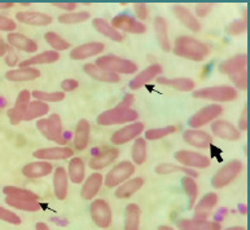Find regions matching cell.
Masks as SVG:
<instances>
[{
    "instance_id": "26",
    "label": "cell",
    "mask_w": 250,
    "mask_h": 230,
    "mask_svg": "<svg viewBox=\"0 0 250 230\" xmlns=\"http://www.w3.org/2000/svg\"><path fill=\"white\" fill-rule=\"evenodd\" d=\"M53 170L55 168H53V166L49 162L37 160V162H31V163L25 164L21 172L27 178H41L52 173Z\"/></svg>"
},
{
    "instance_id": "32",
    "label": "cell",
    "mask_w": 250,
    "mask_h": 230,
    "mask_svg": "<svg viewBox=\"0 0 250 230\" xmlns=\"http://www.w3.org/2000/svg\"><path fill=\"white\" fill-rule=\"evenodd\" d=\"M91 134L90 122L87 119H81L75 127L74 132V148L79 152H82L88 146Z\"/></svg>"
},
{
    "instance_id": "57",
    "label": "cell",
    "mask_w": 250,
    "mask_h": 230,
    "mask_svg": "<svg viewBox=\"0 0 250 230\" xmlns=\"http://www.w3.org/2000/svg\"><path fill=\"white\" fill-rule=\"evenodd\" d=\"M237 130L240 132H245L248 130V108H244L243 112H241V115L239 118V124H237Z\"/></svg>"
},
{
    "instance_id": "6",
    "label": "cell",
    "mask_w": 250,
    "mask_h": 230,
    "mask_svg": "<svg viewBox=\"0 0 250 230\" xmlns=\"http://www.w3.org/2000/svg\"><path fill=\"white\" fill-rule=\"evenodd\" d=\"M138 112H135L132 109L128 110H122V109H109L101 113L97 116L96 122L99 126L110 127L116 124H125V123H134L138 119Z\"/></svg>"
},
{
    "instance_id": "42",
    "label": "cell",
    "mask_w": 250,
    "mask_h": 230,
    "mask_svg": "<svg viewBox=\"0 0 250 230\" xmlns=\"http://www.w3.org/2000/svg\"><path fill=\"white\" fill-rule=\"evenodd\" d=\"M49 113V106L48 104L45 102H42V101L34 100L31 101L29 108L26 110V114L23 116V120L26 122H30V120H34V119H41L42 116H44Z\"/></svg>"
},
{
    "instance_id": "62",
    "label": "cell",
    "mask_w": 250,
    "mask_h": 230,
    "mask_svg": "<svg viewBox=\"0 0 250 230\" xmlns=\"http://www.w3.org/2000/svg\"><path fill=\"white\" fill-rule=\"evenodd\" d=\"M15 5L13 3H0V9H8V8H12Z\"/></svg>"
},
{
    "instance_id": "17",
    "label": "cell",
    "mask_w": 250,
    "mask_h": 230,
    "mask_svg": "<svg viewBox=\"0 0 250 230\" xmlns=\"http://www.w3.org/2000/svg\"><path fill=\"white\" fill-rule=\"evenodd\" d=\"M16 19L29 26H49L53 22L52 16L37 11H23L16 13Z\"/></svg>"
},
{
    "instance_id": "7",
    "label": "cell",
    "mask_w": 250,
    "mask_h": 230,
    "mask_svg": "<svg viewBox=\"0 0 250 230\" xmlns=\"http://www.w3.org/2000/svg\"><path fill=\"white\" fill-rule=\"evenodd\" d=\"M136 171L135 164L130 160H122L116 164L104 177V185L109 189L118 188L121 184H124L128 178L132 177V174Z\"/></svg>"
},
{
    "instance_id": "22",
    "label": "cell",
    "mask_w": 250,
    "mask_h": 230,
    "mask_svg": "<svg viewBox=\"0 0 250 230\" xmlns=\"http://www.w3.org/2000/svg\"><path fill=\"white\" fill-rule=\"evenodd\" d=\"M104 185V176L99 172L90 174L88 177L83 182L82 189H81V197L84 201H94L99 192H100L101 186Z\"/></svg>"
},
{
    "instance_id": "54",
    "label": "cell",
    "mask_w": 250,
    "mask_h": 230,
    "mask_svg": "<svg viewBox=\"0 0 250 230\" xmlns=\"http://www.w3.org/2000/svg\"><path fill=\"white\" fill-rule=\"evenodd\" d=\"M134 11L135 15L140 19V22L144 19H148V7L144 3H135L134 4Z\"/></svg>"
},
{
    "instance_id": "15",
    "label": "cell",
    "mask_w": 250,
    "mask_h": 230,
    "mask_svg": "<svg viewBox=\"0 0 250 230\" xmlns=\"http://www.w3.org/2000/svg\"><path fill=\"white\" fill-rule=\"evenodd\" d=\"M162 73H164V69H162L161 65H158V63L149 65V66L146 67L144 70L140 71L138 75H135L134 78L131 79V82L128 83V87H130L131 91H138L146 84L161 77Z\"/></svg>"
},
{
    "instance_id": "4",
    "label": "cell",
    "mask_w": 250,
    "mask_h": 230,
    "mask_svg": "<svg viewBox=\"0 0 250 230\" xmlns=\"http://www.w3.org/2000/svg\"><path fill=\"white\" fill-rule=\"evenodd\" d=\"M37 128L43 134V137L49 141L57 142L63 146L66 144V140L63 138L62 134V120L59 114L49 115L48 118L38 119Z\"/></svg>"
},
{
    "instance_id": "61",
    "label": "cell",
    "mask_w": 250,
    "mask_h": 230,
    "mask_svg": "<svg viewBox=\"0 0 250 230\" xmlns=\"http://www.w3.org/2000/svg\"><path fill=\"white\" fill-rule=\"evenodd\" d=\"M35 230H51L49 227L45 223H37L35 225Z\"/></svg>"
},
{
    "instance_id": "25",
    "label": "cell",
    "mask_w": 250,
    "mask_h": 230,
    "mask_svg": "<svg viewBox=\"0 0 250 230\" xmlns=\"http://www.w3.org/2000/svg\"><path fill=\"white\" fill-rule=\"evenodd\" d=\"M7 41L11 48L19 49L21 52L35 53L38 51L37 41L21 33H9L7 35Z\"/></svg>"
},
{
    "instance_id": "8",
    "label": "cell",
    "mask_w": 250,
    "mask_h": 230,
    "mask_svg": "<svg viewBox=\"0 0 250 230\" xmlns=\"http://www.w3.org/2000/svg\"><path fill=\"white\" fill-rule=\"evenodd\" d=\"M223 113V108L219 104H213L205 108L200 109L198 112L194 113L189 119H188V126L192 130H200L201 127H205L209 123H213L217 120L218 116H220Z\"/></svg>"
},
{
    "instance_id": "45",
    "label": "cell",
    "mask_w": 250,
    "mask_h": 230,
    "mask_svg": "<svg viewBox=\"0 0 250 230\" xmlns=\"http://www.w3.org/2000/svg\"><path fill=\"white\" fill-rule=\"evenodd\" d=\"M44 40L47 41V44L52 47V51L60 52V51H67L70 49L71 44L67 40H65L62 37H60L57 33L53 31H47L44 34Z\"/></svg>"
},
{
    "instance_id": "1",
    "label": "cell",
    "mask_w": 250,
    "mask_h": 230,
    "mask_svg": "<svg viewBox=\"0 0 250 230\" xmlns=\"http://www.w3.org/2000/svg\"><path fill=\"white\" fill-rule=\"evenodd\" d=\"M172 53L182 58L201 62L210 56V47L193 37L182 35L174 41Z\"/></svg>"
},
{
    "instance_id": "58",
    "label": "cell",
    "mask_w": 250,
    "mask_h": 230,
    "mask_svg": "<svg viewBox=\"0 0 250 230\" xmlns=\"http://www.w3.org/2000/svg\"><path fill=\"white\" fill-rule=\"evenodd\" d=\"M52 5L56 8H60L62 11H66L67 13L74 12V9L77 8V3H70V1H67V3H52Z\"/></svg>"
},
{
    "instance_id": "53",
    "label": "cell",
    "mask_w": 250,
    "mask_h": 230,
    "mask_svg": "<svg viewBox=\"0 0 250 230\" xmlns=\"http://www.w3.org/2000/svg\"><path fill=\"white\" fill-rule=\"evenodd\" d=\"M214 8L213 3H200L196 5V17L197 19H204L206 16L210 15V12Z\"/></svg>"
},
{
    "instance_id": "38",
    "label": "cell",
    "mask_w": 250,
    "mask_h": 230,
    "mask_svg": "<svg viewBox=\"0 0 250 230\" xmlns=\"http://www.w3.org/2000/svg\"><path fill=\"white\" fill-rule=\"evenodd\" d=\"M142 210L136 203H130L125 210V230H139Z\"/></svg>"
},
{
    "instance_id": "44",
    "label": "cell",
    "mask_w": 250,
    "mask_h": 230,
    "mask_svg": "<svg viewBox=\"0 0 250 230\" xmlns=\"http://www.w3.org/2000/svg\"><path fill=\"white\" fill-rule=\"evenodd\" d=\"M3 193L5 197L16 198V199H29V201H39L41 198L31 190L17 188V186H4Z\"/></svg>"
},
{
    "instance_id": "29",
    "label": "cell",
    "mask_w": 250,
    "mask_h": 230,
    "mask_svg": "<svg viewBox=\"0 0 250 230\" xmlns=\"http://www.w3.org/2000/svg\"><path fill=\"white\" fill-rule=\"evenodd\" d=\"M41 75V70L35 67H19V69L8 70L4 77L8 82H31L39 78Z\"/></svg>"
},
{
    "instance_id": "5",
    "label": "cell",
    "mask_w": 250,
    "mask_h": 230,
    "mask_svg": "<svg viewBox=\"0 0 250 230\" xmlns=\"http://www.w3.org/2000/svg\"><path fill=\"white\" fill-rule=\"evenodd\" d=\"M244 170V164L241 160L233 159L226 163L223 167H220L211 178V186L214 189H223L228 186L231 182L236 180Z\"/></svg>"
},
{
    "instance_id": "14",
    "label": "cell",
    "mask_w": 250,
    "mask_h": 230,
    "mask_svg": "<svg viewBox=\"0 0 250 230\" xmlns=\"http://www.w3.org/2000/svg\"><path fill=\"white\" fill-rule=\"evenodd\" d=\"M211 132L215 137L226 141H239L241 138V132L237 130V127L224 119H217L211 123Z\"/></svg>"
},
{
    "instance_id": "3",
    "label": "cell",
    "mask_w": 250,
    "mask_h": 230,
    "mask_svg": "<svg viewBox=\"0 0 250 230\" xmlns=\"http://www.w3.org/2000/svg\"><path fill=\"white\" fill-rule=\"evenodd\" d=\"M95 65L103 69V70L109 71V73H113V74L117 75H132L138 71V65L134 61L114 56V55H106V56L97 57Z\"/></svg>"
},
{
    "instance_id": "9",
    "label": "cell",
    "mask_w": 250,
    "mask_h": 230,
    "mask_svg": "<svg viewBox=\"0 0 250 230\" xmlns=\"http://www.w3.org/2000/svg\"><path fill=\"white\" fill-rule=\"evenodd\" d=\"M90 215L95 225L101 228V229H106L112 225V210H110L108 202L104 201V199H95V201L91 202Z\"/></svg>"
},
{
    "instance_id": "16",
    "label": "cell",
    "mask_w": 250,
    "mask_h": 230,
    "mask_svg": "<svg viewBox=\"0 0 250 230\" xmlns=\"http://www.w3.org/2000/svg\"><path fill=\"white\" fill-rule=\"evenodd\" d=\"M34 158H37L38 160H63L69 159L74 156V152L71 148H66V146H55V148H43L38 149L33 153Z\"/></svg>"
},
{
    "instance_id": "35",
    "label": "cell",
    "mask_w": 250,
    "mask_h": 230,
    "mask_svg": "<svg viewBox=\"0 0 250 230\" xmlns=\"http://www.w3.org/2000/svg\"><path fill=\"white\" fill-rule=\"evenodd\" d=\"M83 71L86 73L91 79L97 80L101 83H118L120 82V75L113 74L109 71H105L96 66L95 63H86L83 66Z\"/></svg>"
},
{
    "instance_id": "55",
    "label": "cell",
    "mask_w": 250,
    "mask_h": 230,
    "mask_svg": "<svg viewBox=\"0 0 250 230\" xmlns=\"http://www.w3.org/2000/svg\"><path fill=\"white\" fill-rule=\"evenodd\" d=\"M79 87V82L77 79H63L61 82V88H62V92H73Z\"/></svg>"
},
{
    "instance_id": "30",
    "label": "cell",
    "mask_w": 250,
    "mask_h": 230,
    "mask_svg": "<svg viewBox=\"0 0 250 230\" xmlns=\"http://www.w3.org/2000/svg\"><path fill=\"white\" fill-rule=\"evenodd\" d=\"M153 29L161 49L164 52H170L171 51V43H170V39H168L167 21L162 16H156L153 19Z\"/></svg>"
},
{
    "instance_id": "20",
    "label": "cell",
    "mask_w": 250,
    "mask_h": 230,
    "mask_svg": "<svg viewBox=\"0 0 250 230\" xmlns=\"http://www.w3.org/2000/svg\"><path fill=\"white\" fill-rule=\"evenodd\" d=\"M245 69H248V56L245 53L229 57L223 62H220V65L218 66V71L220 74L228 75V77L237 74V73L245 70Z\"/></svg>"
},
{
    "instance_id": "19",
    "label": "cell",
    "mask_w": 250,
    "mask_h": 230,
    "mask_svg": "<svg viewBox=\"0 0 250 230\" xmlns=\"http://www.w3.org/2000/svg\"><path fill=\"white\" fill-rule=\"evenodd\" d=\"M105 44L101 41H90V43H84L78 47L71 49L70 58L74 61H81V59H87L90 57L97 56L100 53L104 52Z\"/></svg>"
},
{
    "instance_id": "11",
    "label": "cell",
    "mask_w": 250,
    "mask_h": 230,
    "mask_svg": "<svg viewBox=\"0 0 250 230\" xmlns=\"http://www.w3.org/2000/svg\"><path fill=\"white\" fill-rule=\"evenodd\" d=\"M176 162H179L183 167L205 170L210 166V159L204 154L192 150H178L174 154Z\"/></svg>"
},
{
    "instance_id": "47",
    "label": "cell",
    "mask_w": 250,
    "mask_h": 230,
    "mask_svg": "<svg viewBox=\"0 0 250 230\" xmlns=\"http://www.w3.org/2000/svg\"><path fill=\"white\" fill-rule=\"evenodd\" d=\"M248 30V19L247 13H245V9H244L243 19H235L233 22H231L229 25L224 27V31L229 37H239V35H243V34L247 33Z\"/></svg>"
},
{
    "instance_id": "43",
    "label": "cell",
    "mask_w": 250,
    "mask_h": 230,
    "mask_svg": "<svg viewBox=\"0 0 250 230\" xmlns=\"http://www.w3.org/2000/svg\"><path fill=\"white\" fill-rule=\"evenodd\" d=\"M5 203L11 207L26 212H38L42 210L39 201H29V199H16V198L5 197Z\"/></svg>"
},
{
    "instance_id": "39",
    "label": "cell",
    "mask_w": 250,
    "mask_h": 230,
    "mask_svg": "<svg viewBox=\"0 0 250 230\" xmlns=\"http://www.w3.org/2000/svg\"><path fill=\"white\" fill-rule=\"evenodd\" d=\"M146 155H148V146L146 140L144 137H138L135 140L132 148H131V158L135 166H142L146 163Z\"/></svg>"
},
{
    "instance_id": "18",
    "label": "cell",
    "mask_w": 250,
    "mask_h": 230,
    "mask_svg": "<svg viewBox=\"0 0 250 230\" xmlns=\"http://www.w3.org/2000/svg\"><path fill=\"white\" fill-rule=\"evenodd\" d=\"M172 15L175 16L176 19H179V22L183 25L184 27H187L192 33H198L201 31V22L198 21V19L184 5H172L171 7Z\"/></svg>"
},
{
    "instance_id": "13",
    "label": "cell",
    "mask_w": 250,
    "mask_h": 230,
    "mask_svg": "<svg viewBox=\"0 0 250 230\" xmlns=\"http://www.w3.org/2000/svg\"><path fill=\"white\" fill-rule=\"evenodd\" d=\"M110 25L118 31L121 30V31H125V33L135 34V35H142L146 31V26L144 23L128 15H118L116 17H113Z\"/></svg>"
},
{
    "instance_id": "31",
    "label": "cell",
    "mask_w": 250,
    "mask_h": 230,
    "mask_svg": "<svg viewBox=\"0 0 250 230\" xmlns=\"http://www.w3.org/2000/svg\"><path fill=\"white\" fill-rule=\"evenodd\" d=\"M144 178L143 177H134L128 178L124 184H121L114 192L117 199H127V198L132 197L134 194H136L139 190L144 186Z\"/></svg>"
},
{
    "instance_id": "28",
    "label": "cell",
    "mask_w": 250,
    "mask_h": 230,
    "mask_svg": "<svg viewBox=\"0 0 250 230\" xmlns=\"http://www.w3.org/2000/svg\"><path fill=\"white\" fill-rule=\"evenodd\" d=\"M67 188H69V177L66 170L63 167H56L53 171V192H55V197L59 201L66 199Z\"/></svg>"
},
{
    "instance_id": "12",
    "label": "cell",
    "mask_w": 250,
    "mask_h": 230,
    "mask_svg": "<svg viewBox=\"0 0 250 230\" xmlns=\"http://www.w3.org/2000/svg\"><path fill=\"white\" fill-rule=\"evenodd\" d=\"M146 127L142 122H134L122 127L121 130L116 131L110 137V142L114 145H124L127 142L136 140L144 132Z\"/></svg>"
},
{
    "instance_id": "34",
    "label": "cell",
    "mask_w": 250,
    "mask_h": 230,
    "mask_svg": "<svg viewBox=\"0 0 250 230\" xmlns=\"http://www.w3.org/2000/svg\"><path fill=\"white\" fill-rule=\"evenodd\" d=\"M66 172L67 177L73 184H75V185L83 184V181L86 180V166H84L82 158L73 156L69 162Z\"/></svg>"
},
{
    "instance_id": "51",
    "label": "cell",
    "mask_w": 250,
    "mask_h": 230,
    "mask_svg": "<svg viewBox=\"0 0 250 230\" xmlns=\"http://www.w3.org/2000/svg\"><path fill=\"white\" fill-rule=\"evenodd\" d=\"M232 83L235 84L236 89L239 91H247L248 89V69L240 71L237 74H233L229 77Z\"/></svg>"
},
{
    "instance_id": "21",
    "label": "cell",
    "mask_w": 250,
    "mask_h": 230,
    "mask_svg": "<svg viewBox=\"0 0 250 230\" xmlns=\"http://www.w3.org/2000/svg\"><path fill=\"white\" fill-rule=\"evenodd\" d=\"M183 141L189 146L197 149H208L213 144L211 134L201 130H186L183 132Z\"/></svg>"
},
{
    "instance_id": "23",
    "label": "cell",
    "mask_w": 250,
    "mask_h": 230,
    "mask_svg": "<svg viewBox=\"0 0 250 230\" xmlns=\"http://www.w3.org/2000/svg\"><path fill=\"white\" fill-rule=\"evenodd\" d=\"M118 155H120V150L117 148L105 149V150H103V152H100L99 154L91 158L90 162H88V166L94 171H100V170H104L112 163H114Z\"/></svg>"
},
{
    "instance_id": "60",
    "label": "cell",
    "mask_w": 250,
    "mask_h": 230,
    "mask_svg": "<svg viewBox=\"0 0 250 230\" xmlns=\"http://www.w3.org/2000/svg\"><path fill=\"white\" fill-rule=\"evenodd\" d=\"M8 48H9V45H8V43L4 41V39L1 38V35H0V57H4L7 55Z\"/></svg>"
},
{
    "instance_id": "40",
    "label": "cell",
    "mask_w": 250,
    "mask_h": 230,
    "mask_svg": "<svg viewBox=\"0 0 250 230\" xmlns=\"http://www.w3.org/2000/svg\"><path fill=\"white\" fill-rule=\"evenodd\" d=\"M182 186H183L184 193L187 194L188 197V208L193 210L194 204L197 203L198 197V185L196 180L189 176H184L182 178Z\"/></svg>"
},
{
    "instance_id": "48",
    "label": "cell",
    "mask_w": 250,
    "mask_h": 230,
    "mask_svg": "<svg viewBox=\"0 0 250 230\" xmlns=\"http://www.w3.org/2000/svg\"><path fill=\"white\" fill-rule=\"evenodd\" d=\"M178 128L175 126H166L161 127V128H150L146 131V140L148 141H157V140H162V138L167 137L170 134H175Z\"/></svg>"
},
{
    "instance_id": "50",
    "label": "cell",
    "mask_w": 250,
    "mask_h": 230,
    "mask_svg": "<svg viewBox=\"0 0 250 230\" xmlns=\"http://www.w3.org/2000/svg\"><path fill=\"white\" fill-rule=\"evenodd\" d=\"M0 220L4 223L11 224V225H21L22 224V220L17 213L4 207H0Z\"/></svg>"
},
{
    "instance_id": "56",
    "label": "cell",
    "mask_w": 250,
    "mask_h": 230,
    "mask_svg": "<svg viewBox=\"0 0 250 230\" xmlns=\"http://www.w3.org/2000/svg\"><path fill=\"white\" fill-rule=\"evenodd\" d=\"M135 102V97L134 95H131V93H127V95H125V97L121 100V102L118 105H117L116 108L117 109H122V110H128V109H131V106L134 105Z\"/></svg>"
},
{
    "instance_id": "49",
    "label": "cell",
    "mask_w": 250,
    "mask_h": 230,
    "mask_svg": "<svg viewBox=\"0 0 250 230\" xmlns=\"http://www.w3.org/2000/svg\"><path fill=\"white\" fill-rule=\"evenodd\" d=\"M31 97L42 102H61L65 100V93L57 91V92H45V91H33Z\"/></svg>"
},
{
    "instance_id": "37",
    "label": "cell",
    "mask_w": 250,
    "mask_h": 230,
    "mask_svg": "<svg viewBox=\"0 0 250 230\" xmlns=\"http://www.w3.org/2000/svg\"><path fill=\"white\" fill-rule=\"evenodd\" d=\"M92 26H94V29L96 30L97 33L101 34V35H104L105 38H108L110 40L117 41V43L124 41V35H122L118 30L114 29V27L110 25V22H108L106 19H94V21H92Z\"/></svg>"
},
{
    "instance_id": "36",
    "label": "cell",
    "mask_w": 250,
    "mask_h": 230,
    "mask_svg": "<svg viewBox=\"0 0 250 230\" xmlns=\"http://www.w3.org/2000/svg\"><path fill=\"white\" fill-rule=\"evenodd\" d=\"M60 59V53L56 51H44V52L35 55V56L30 57L21 61L19 63L20 67H33V65H49V63L56 62Z\"/></svg>"
},
{
    "instance_id": "27",
    "label": "cell",
    "mask_w": 250,
    "mask_h": 230,
    "mask_svg": "<svg viewBox=\"0 0 250 230\" xmlns=\"http://www.w3.org/2000/svg\"><path fill=\"white\" fill-rule=\"evenodd\" d=\"M179 230H222V225L218 221L196 219H180L176 223Z\"/></svg>"
},
{
    "instance_id": "46",
    "label": "cell",
    "mask_w": 250,
    "mask_h": 230,
    "mask_svg": "<svg viewBox=\"0 0 250 230\" xmlns=\"http://www.w3.org/2000/svg\"><path fill=\"white\" fill-rule=\"evenodd\" d=\"M91 15L86 11L81 12H69V13H62L59 16V22L63 25H77V23H82L87 19H90Z\"/></svg>"
},
{
    "instance_id": "10",
    "label": "cell",
    "mask_w": 250,
    "mask_h": 230,
    "mask_svg": "<svg viewBox=\"0 0 250 230\" xmlns=\"http://www.w3.org/2000/svg\"><path fill=\"white\" fill-rule=\"evenodd\" d=\"M31 102V92L27 89H23L19 93V96L15 101V106L7 110V116L9 122L13 126H17L23 120V116L26 114V110Z\"/></svg>"
},
{
    "instance_id": "41",
    "label": "cell",
    "mask_w": 250,
    "mask_h": 230,
    "mask_svg": "<svg viewBox=\"0 0 250 230\" xmlns=\"http://www.w3.org/2000/svg\"><path fill=\"white\" fill-rule=\"evenodd\" d=\"M154 172L157 174H170L175 173V172H182L186 176H189V177H198V173L194 171L193 168L183 167V166H176V164L172 163H161L158 164L156 168H154Z\"/></svg>"
},
{
    "instance_id": "24",
    "label": "cell",
    "mask_w": 250,
    "mask_h": 230,
    "mask_svg": "<svg viewBox=\"0 0 250 230\" xmlns=\"http://www.w3.org/2000/svg\"><path fill=\"white\" fill-rule=\"evenodd\" d=\"M218 201V194L211 192V193L205 194L204 197L198 201V203L194 204V219L196 220H206L208 216L211 213L214 208L217 207Z\"/></svg>"
},
{
    "instance_id": "63",
    "label": "cell",
    "mask_w": 250,
    "mask_h": 230,
    "mask_svg": "<svg viewBox=\"0 0 250 230\" xmlns=\"http://www.w3.org/2000/svg\"><path fill=\"white\" fill-rule=\"evenodd\" d=\"M158 230H175V229L171 227H168V225H160V227H158Z\"/></svg>"
},
{
    "instance_id": "33",
    "label": "cell",
    "mask_w": 250,
    "mask_h": 230,
    "mask_svg": "<svg viewBox=\"0 0 250 230\" xmlns=\"http://www.w3.org/2000/svg\"><path fill=\"white\" fill-rule=\"evenodd\" d=\"M157 83L160 86L170 87L172 89H176L179 92H193L196 88L194 80L189 78H166V77H158Z\"/></svg>"
},
{
    "instance_id": "2",
    "label": "cell",
    "mask_w": 250,
    "mask_h": 230,
    "mask_svg": "<svg viewBox=\"0 0 250 230\" xmlns=\"http://www.w3.org/2000/svg\"><path fill=\"white\" fill-rule=\"evenodd\" d=\"M193 98L200 100H209L214 102H231L239 97V91L231 86H214L204 87V88L194 89L192 92Z\"/></svg>"
},
{
    "instance_id": "64",
    "label": "cell",
    "mask_w": 250,
    "mask_h": 230,
    "mask_svg": "<svg viewBox=\"0 0 250 230\" xmlns=\"http://www.w3.org/2000/svg\"><path fill=\"white\" fill-rule=\"evenodd\" d=\"M226 230H247L244 227H231V228H228V229Z\"/></svg>"
},
{
    "instance_id": "59",
    "label": "cell",
    "mask_w": 250,
    "mask_h": 230,
    "mask_svg": "<svg viewBox=\"0 0 250 230\" xmlns=\"http://www.w3.org/2000/svg\"><path fill=\"white\" fill-rule=\"evenodd\" d=\"M7 58H5V61H7L8 66H15L16 62H17V55L15 53V51H13V48H8V52H7Z\"/></svg>"
},
{
    "instance_id": "52",
    "label": "cell",
    "mask_w": 250,
    "mask_h": 230,
    "mask_svg": "<svg viewBox=\"0 0 250 230\" xmlns=\"http://www.w3.org/2000/svg\"><path fill=\"white\" fill-rule=\"evenodd\" d=\"M17 29V23L9 17L0 15V31H5V33H15Z\"/></svg>"
}]
</instances>
